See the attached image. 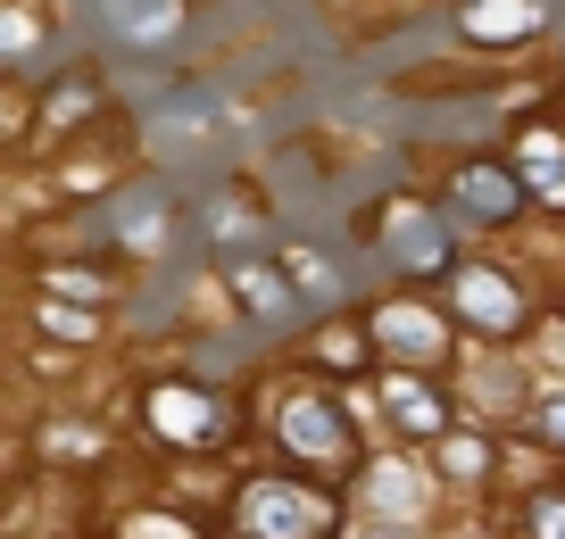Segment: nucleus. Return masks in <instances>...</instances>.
Wrapping results in <instances>:
<instances>
[{"instance_id":"14","label":"nucleus","mask_w":565,"mask_h":539,"mask_svg":"<svg viewBox=\"0 0 565 539\" xmlns=\"http://www.w3.org/2000/svg\"><path fill=\"white\" fill-rule=\"evenodd\" d=\"M366 498L383 506V515H399V506H416V473H399V465H383V473H366Z\"/></svg>"},{"instance_id":"13","label":"nucleus","mask_w":565,"mask_h":539,"mask_svg":"<svg viewBox=\"0 0 565 539\" xmlns=\"http://www.w3.org/2000/svg\"><path fill=\"white\" fill-rule=\"evenodd\" d=\"M117 241L125 249H159L167 241V208H159V200H134V208L117 216Z\"/></svg>"},{"instance_id":"11","label":"nucleus","mask_w":565,"mask_h":539,"mask_svg":"<svg viewBox=\"0 0 565 539\" xmlns=\"http://www.w3.org/2000/svg\"><path fill=\"white\" fill-rule=\"evenodd\" d=\"M200 141H209V108H167L159 117V150L167 158H192Z\"/></svg>"},{"instance_id":"17","label":"nucleus","mask_w":565,"mask_h":539,"mask_svg":"<svg viewBox=\"0 0 565 539\" xmlns=\"http://www.w3.org/2000/svg\"><path fill=\"white\" fill-rule=\"evenodd\" d=\"M532 531H541V539H565V498H541V506H532Z\"/></svg>"},{"instance_id":"8","label":"nucleus","mask_w":565,"mask_h":539,"mask_svg":"<svg viewBox=\"0 0 565 539\" xmlns=\"http://www.w3.org/2000/svg\"><path fill=\"white\" fill-rule=\"evenodd\" d=\"M391 258H399L407 274H433V266H449V233L433 225V216H399V233H391Z\"/></svg>"},{"instance_id":"16","label":"nucleus","mask_w":565,"mask_h":539,"mask_svg":"<svg viewBox=\"0 0 565 539\" xmlns=\"http://www.w3.org/2000/svg\"><path fill=\"white\" fill-rule=\"evenodd\" d=\"M42 324H51L58 341H92V315H84V308H67V299H51V308H42Z\"/></svg>"},{"instance_id":"2","label":"nucleus","mask_w":565,"mask_h":539,"mask_svg":"<svg viewBox=\"0 0 565 539\" xmlns=\"http://www.w3.org/2000/svg\"><path fill=\"white\" fill-rule=\"evenodd\" d=\"M458 315H466L475 332H515V324H524V299H515L508 274H491V266H466V274H458Z\"/></svg>"},{"instance_id":"7","label":"nucleus","mask_w":565,"mask_h":539,"mask_svg":"<svg viewBox=\"0 0 565 539\" xmlns=\"http://www.w3.org/2000/svg\"><path fill=\"white\" fill-rule=\"evenodd\" d=\"M458 200H466L475 216H491V225H508V216L524 208V192H515L508 166H466V174H458Z\"/></svg>"},{"instance_id":"15","label":"nucleus","mask_w":565,"mask_h":539,"mask_svg":"<svg viewBox=\"0 0 565 539\" xmlns=\"http://www.w3.org/2000/svg\"><path fill=\"white\" fill-rule=\"evenodd\" d=\"M532 192H541V200H557V208H565V150H548V141L532 150Z\"/></svg>"},{"instance_id":"9","label":"nucleus","mask_w":565,"mask_h":539,"mask_svg":"<svg viewBox=\"0 0 565 539\" xmlns=\"http://www.w3.org/2000/svg\"><path fill=\"white\" fill-rule=\"evenodd\" d=\"M383 407H391V423H399V432H441V399H433L416 374H391V382H383Z\"/></svg>"},{"instance_id":"5","label":"nucleus","mask_w":565,"mask_h":539,"mask_svg":"<svg viewBox=\"0 0 565 539\" xmlns=\"http://www.w3.org/2000/svg\"><path fill=\"white\" fill-rule=\"evenodd\" d=\"M374 341H383L391 357H407V366H433V357H441V315H424V308H383V315H374Z\"/></svg>"},{"instance_id":"4","label":"nucleus","mask_w":565,"mask_h":539,"mask_svg":"<svg viewBox=\"0 0 565 539\" xmlns=\"http://www.w3.org/2000/svg\"><path fill=\"white\" fill-rule=\"evenodd\" d=\"M150 423H159L167 440H183V449H192V440H209L225 416H216V407L200 399V390H183V382H159V390H150Z\"/></svg>"},{"instance_id":"21","label":"nucleus","mask_w":565,"mask_h":539,"mask_svg":"<svg viewBox=\"0 0 565 539\" xmlns=\"http://www.w3.org/2000/svg\"><path fill=\"white\" fill-rule=\"evenodd\" d=\"M134 539H192L183 522H134Z\"/></svg>"},{"instance_id":"3","label":"nucleus","mask_w":565,"mask_h":539,"mask_svg":"<svg viewBox=\"0 0 565 539\" xmlns=\"http://www.w3.org/2000/svg\"><path fill=\"white\" fill-rule=\"evenodd\" d=\"M282 440L300 456H317V465H333V456L350 449V423H341V407H324V399H291L282 407Z\"/></svg>"},{"instance_id":"22","label":"nucleus","mask_w":565,"mask_h":539,"mask_svg":"<svg viewBox=\"0 0 565 539\" xmlns=\"http://www.w3.org/2000/svg\"><path fill=\"white\" fill-rule=\"evenodd\" d=\"M541 432H548V440H565V399H548V407H541Z\"/></svg>"},{"instance_id":"23","label":"nucleus","mask_w":565,"mask_h":539,"mask_svg":"<svg viewBox=\"0 0 565 539\" xmlns=\"http://www.w3.org/2000/svg\"><path fill=\"white\" fill-rule=\"evenodd\" d=\"M358 539H407V531H358Z\"/></svg>"},{"instance_id":"18","label":"nucleus","mask_w":565,"mask_h":539,"mask_svg":"<svg viewBox=\"0 0 565 539\" xmlns=\"http://www.w3.org/2000/svg\"><path fill=\"white\" fill-rule=\"evenodd\" d=\"M92 449H100V440H84L75 423H58V432H51V456H92Z\"/></svg>"},{"instance_id":"19","label":"nucleus","mask_w":565,"mask_h":539,"mask_svg":"<svg viewBox=\"0 0 565 539\" xmlns=\"http://www.w3.org/2000/svg\"><path fill=\"white\" fill-rule=\"evenodd\" d=\"M25 42H34V25H25V18H9V9H0V58H9V51H25Z\"/></svg>"},{"instance_id":"1","label":"nucleus","mask_w":565,"mask_h":539,"mask_svg":"<svg viewBox=\"0 0 565 539\" xmlns=\"http://www.w3.org/2000/svg\"><path fill=\"white\" fill-rule=\"evenodd\" d=\"M242 522L258 539H317L324 531V498H308V489H282V482H258L242 498Z\"/></svg>"},{"instance_id":"10","label":"nucleus","mask_w":565,"mask_h":539,"mask_svg":"<svg viewBox=\"0 0 565 539\" xmlns=\"http://www.w3.org/2000/svg\"><path fill=\"white\" fill-rule=\"evenodd\" d=\"M225 282H233V291H242L258 315H291V282L266 274V266H249V258H242V266H225Z\"/></svg>"},{"instance_id":"12","label":"nucleus","mask_w":565,"mask_h":539,"mask_svg":"<svg viewBox=\"0 0 565 539\" xmlns=\"http://www.w3.org/2000/svg\"><path fill=\"white\" fill-rule=\"evenodd\" d=\"M532 25V0H475L466 9V34H524Z\"/></svg>"},{"instance_id":"20","label":"nucleus","mask_w":565,"mask_h":539,"mask_svg":"<svg viewBox=\"0 0 565 539\" xmlns=\"http://www.w3.org/2000/svg\"><path fill=\"white\" fill-rule=\"evenodd\" d=\"M441 449H449V473H482V449H475V440H441Z\"/></svg>"},{"instance_id":"6","label":"nucleus","mask_w":565,"mask_h":539,"mask_svg":"<svg viewBox=\"0 0 565 539\" xmlns=\"http://www.w3.org/2000/svg\"><path fill=\"white\" fill-rule=\"evenodd\" d=\"M92 9H100V25L117 42H167V34H175V18H183L175 0H92Z\"/></svg>"}]
</instances>
